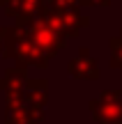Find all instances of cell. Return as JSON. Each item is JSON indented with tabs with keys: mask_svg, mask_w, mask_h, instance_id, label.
<instances>
[{
	"mask_svg": "<svg viewBox=\"0 0 122 124\" xmlns=\"http://www.w3.org/2000/svg\"><path fill=\"white\" fill-rule=\"evenodd\" d=\"M95 117L99 120V124H122V94L106 90L101 94V99L90 103Z\"/></svg>",
	"mask_w": 122,
	"mask_h": 124,
	"instance_id": "3",
	"label": "cell"
},
{
	"mask_svg": "<svg viewBox=\"0 0 122 124\" xmlns=\"http://www.w3.org/2000/svg\"><path fill=\"white\" fill-rule=\"evenodd\" d=\"M25 83H28L25 67H14V69H7L5 76L0 78V90H5L7 94H14V92H21Z\"/></svg>",
	"mask_w": 122,
	"mask_h": 124,
	"instance_id": "6",
	"label": "cell"
},
{
	"mask_svg": "<svg viewBox=\"0 0 122 124\" xmlns=\"http://www.w3.org/2000/svg\"><path fill=\"white\" fill-rule=\"evenodd\" d=\"M111 64L113 69H122V35L111 39Z\"/></svg>",
	"mask_w": 122,
	"mask_h": 124,
	"instance_id": "8",
	"label": "cell"
},
{
	"mask_svg": "<svg viewBox=\"0 0 122 124\" xmlns=\"http://www.w3.org/2000/svg\"><path fill=\"white\" fill-rule=\"evenodd\" d=\"M41 2L44 0H0V7L7 16L16 18V28H25L41 12Z\"/></svg>",
	"mask_w": 122,
	"mask_h": 124,
	"instance_id": "4",
	"label": "cell"
},
{
	"mask_svg": "<svg viewBox=\"0 0 122 124\" xmlns=\"http://www.w3.org/2000/svg\"><path fill=\"white\" fill-rule=\"evenodd\" d=\"M67 71H69V76H74V78H88V80H92V78H97V76H99L97 60L92 58V55L88 53L85 48H83L81 53L76 55V58L69 62Z\"/></svg>",
	"mask_w": 122,
	"mask_h": 124,
	"instance_id": "5",
	"label": "cell"
},
{
	"mask_svg": "<svg viewBox=\"0 0 122 124\" xmlns=\"http://www.w3.org/2000/svg\"><path fill=\"white\" fill-rule=\"evenodd\" d=\"M2 48H5V46H2V37H0V53H2Z\"/></svg>",
	"mask_w": 122,
	"mask_h": 124,
	"instance_id": "11",
	"label": "cell"
},
{
	"mask_svg": "<svg viewBox=\"0 0 122 124\" xmlns=\"http://www.w3.org/2000/svg\"><path fill=\"white\" fill-rule=\"evenodd\" d=\"M41 18L53 28L55 32L67 39V37H76L78 30L83 25H88V16H81L76 9H55L51 5H46L41 9Z\"/></svg>",
	"mask_w": 122,
	"mask_h": 124,
	"instance_id": "2",
	"label": "cell"
},
{
	"mask_svg": "<svg viewBox=\"0 0 122 124\" xmlns=\"http://www.w3.org/2000/svg\"><path fill=\"white\" fill-rule=\"evenodd\" d=\"M46 5L55 9H76V5H83V0H49Z\"/></svg>",
	"mask_w": 122,
	"mask_h": 124,
	"instance_id": "9",
	"label": "cell"
},
{
	"mask_svg": "<svg viewBox=\"0 0 122 124\" xmlns=\"http://www.w3.org/2000/svg\"><path fill=\"white\" fill-rule=\"evenodd\" d=\"M101 2H104V5H108L111 0H83V5H101Z\"/></svg>",
	"mask_w": 122,
	"mask_h": 124,
	"instance_id": "10",
	"label": "cell"
},
{
	"mask_svg": "<svg viewBox=\"0 0 122 124\" xmlns=\"http://www.w3.org/2000/svg\"><path fill=\"white\" fill-rule=\"evenodd\" d=\"M23 32L30 37V41L46 55V58L58 55V51L62 48V44H65V37L60 35V32H55L41 16L39 18H32V21L23 28Z\"/></svg>",
	"mask_w": 122,
	"mask_h": 124,
	"instance_id": "1",
	"label": "cell"
},
{
	"mask_svg": "<svg viewBox=\"0 0 122 124\" xmlns=\"http://www.w3.org/2000/svg\"><path fill=\"white\" fill-rule=\"evenodd\" d=\"M46 101V80H28L25 83V106L41 110Z\"/></svg>",
	"mask_w": 122,
	"mask_h": 124,
	"instance_id": "7",
	"label": "cell"
}]
</instances>
